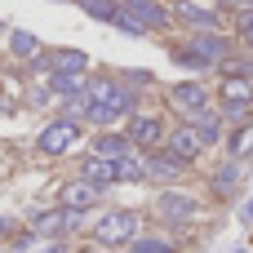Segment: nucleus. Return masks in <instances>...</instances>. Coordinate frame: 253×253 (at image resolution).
<instances>
[{"mask_svg":"<svg viewBox=\"0 0 253 253\" xmlns=\"http://www.w3.org/2000/svg\"><path fill=\"white\" fill-rule=\"evenodd\" d=\"M84 138H89V129H84L80 120H71V116H53V120L40 125V133H36V151H40L44 160H62V156L80 151Z\"/></svg>","mask_w":253,"mask_h":253,"instance_id":"obj_1","label":"nucleus"},{"mask_svg":"<svg viewBox=\"0 0 253 253\" xmlns=\"http://www.w3.org/2000/svg\"><path fill=\"white\" fill-rule=\"evenodd\" d=\"M84 102H98V107L116 111L120 120H129V116L142 107V98H138L120 76H84Z\"/></svg>","mask_w":253,"mask_h":253,"instance_id":"obj_2","label":"nucleus"},{"mask_svg":"<svg viewBox=\"0 0 253 253\" xmlns=\"http://www.w3.org/2000/svg\"><path fill=\"white\" fill-rule=\"evenodd\" d=\"M218 111L231 125L253 120V76H222L218 80Z\"/></svg>","mask_w":253,"mask_h":253,"instance_id":"obj_3","label":"nucleus"},{"mask_svg":"<svg viewBox=\"0 0 253 253\" xmlns=\"http://www.w3.org/2000/svg\"><path fill=\"white\" fill-rule=\"evenodd\" d=\"M173 22H182L187 31H222L227 27V0H178Z\"/></svg>","mask_w":253,"mask_h":253,"instance_id":"obj_4","label":"nucleus"},{"mask_svg":"<svg viewBox=\"0 0 253 253\" xmlns=\"http://www.w3.org/2000/svg\"><path fill=\"white\" fill-rule=\"evenodd\" d=\"M125 133H129V142L138 147V151H156V147H165V133H169V120L160 116V111H133L125 125H120Z\"/></svg>","mask_w":253,"mask_h":253,"instance_id":"obj_5","label":"nucleus"},{"mask_svg":"<svg viewBox=\"0 0 253 253\" xmlns=\"http://www.w3.org/2000/svg\"><path fill=\"white\" fill-rule=\"evenodd\" d=\"M138 231H142V218H138L133 209H107V213L93 222V240H98V245H129Z\"/></svg>","mask_w":253,"mask_h":253,"instance_id":"obj_6","label":"nucleus"},{"mask_svg":"<svg viewBox=\"0 0 253 253\" xmlns=\"http://www.w3.org/2000/svg\"><path fill=\"white\" fill-rule=\"evenodd\" d=\"M160 151L191 169V165L205 156V138H200V129H196V125H187V120H182V125H169V133H165V147H160Z\"/></svg>","mask_w":253,"mask_h":253,"instance_id":"obj_7","label":"nucleus"},{"mask_svg":"<svg viewBox=\"0 0 253 253\" xmlns=\"http://www.w3.org/2000/svg\"><path fill=\"white\" fill-rule=\"evenodd\" d=\"M187 49H191L209 71H218V62L236 53V40H231L227 31H187Z\"/></svg>","mask_w":253,"mask_h":253,"instance_id":"obj_8","label":"nucleus"},{"mask_svg":"<svg viewBox=\"0 0 253 253\" xmlns=\"http://www.w3.org/2000/svg\"><path fill=\"white\" fill-rule=\"evenodd\" d=\"M151 213H156L160 222H191V218L200 213V200H196L191 191H182V187H165V191L151 200Z\"/></svg>","mask_w":253,"mask_h":253,"instance_id":"obj_9","label":"nucleus"},{"mask_svg":"<svg viewBox=\"0 0 253 253\" xmlns=\"http://www.w3.org/2000/svg\"><path fill=\"white\" fill-rule=\"evenodd\" d=\"M169 102H173L178 116H187V111H196V107H209L213 93H209V84H205L200 76H182V80L169 84Z\"/></svg>","mask_w":253,"mask_h":253,"instance_id":"obj_10","label":"nucleus"},{"mask_svg":"<svg viewBox=\"0 0 253 253\" xmlns=\"http://www.w3.org/2000/svg\"><path fill=\"white\" fill-rule=\"evenodd\" d=\"M84 147H89L93 156H102V160H120V156H129V151H138L125 129H93V133L84 138Z\"/></svg>","mask_w":253,"mask_h":253,"instance_id":"obj_11","label":"nucleus"},{"mask_svg":"<svg viewBox=\"0 0 253 253\" xmlns=\"http://www.w3.org/2000/svg\"><path fill=\"white\" fill-rule=\"evenodd\" d=\"M98 200H102V191H98L93 182H84L80 173H76V178H67V182H62V191H58V205H62V209H76V213H89Z\"/></svg>","mask_w":253,"mask_h":253,"instance_id":"obj_12","label":"nucleus"},{"mask_svg":"<svg viewBox=\"0 0 253 253\" xmlns=\"http://www.w3.org/2000/svg\"><path fill=\"white\" fill-rule=\"evenodd\" d=\"M76 227H80V213H76V209H62V205L31 218V231H36V236H67V231H76Z\"/></svg>","mask_w":253,"mask_h":253,"instance_id":"obj_13","label":"nucleus"},{"mask_svg":"<svg viewBox=\"0 0 253 253\" xmlns=\"http://www.w3.org/2000/svg\"><path fill=\"white\" fill-rule=\"evenodd\" d=\"M49 76H84L89 71V53L84 49H44Z\"/></svg>","mask_w":253,"mask_h":253,"instance_id":"obj_14","label":"nucleus"},{"mask_svg":"<svg viewBox=\"0 0 253 253\" xmlns=\"http://www.w3.org/2000/svg\"><path fill=\"white\" fill-rule=\"evenodd\" d=\"M142 165H147V182H178L187 173V165H178L173 156H165L160 147L156 151H142Z\"/></svg>","mask_w":253,"mask_h":253,"instance_id":"obj_15","label":"nucleus"},{"mask_svg":"<svg viewBox=\"0 0 253 253\" xmlns=\"http://www.w3.org/2000/svg\"><path fill=\"white\" fill-rule=\"evenodd\" d=\"M80 178L84 182H93L98 191H107V187H116V160H102V156H84L80 160Z\"/></svg>","mask_w":253,"mask_h":253,"instance_id":"obj_16","label":"nucleus"},{"mask_svg":"<svg viewBox=\"0 0 253 253\" xmlns=\"http://www.w3.org/2000/svg\"><path fill=\"white\" fill-rule=\"evenodd\" d=\"M147 182V165H142V151H129L116 160V187H138Z\"/></svg>","mask_w":253,"mask_h":253,"instance_id":"obj_17","label":"nucleus"},{"mask_svg":"<svg viewBox=\"0 0 253 253\" xmlns=\"http://www.w3.org/2000/svg\"><path fill=\"white\" fill-rule=\"evenodd\" d=\"M227 13H236V31H231L236 49L253 53V4H227Z\"/></svg>","mask_w":253,"mask_h":253,"instance_id":"obj_18","label":"nucleus"},{"mask_svg":"<svg viewBox=\"0 0 253 253\" xmlns=\"http://www.w3.org/2000/svg\"><path fill=\"white\" fill-rule=\"evenodd\" d=\"M227 156H231V160H245V156H253V120H245V125H231V133H227Z\"/></svg>","mask_w":253,"mask_h":253,"instance_id":"obj_19","label":"nucleus"},{"mask_svg":"<svg viewBox=\"0 0 253 253\" xmlns=\"http://www.w3.org/2000/svg\"><path fill=\"white\" fill-rule=\"evenodd\" d=\"M9 36V53L13 58H22V62H31L44 44H40V36H31V31H22V27H13V31H4Z\"/></svg>","mask_w":253,"mask_h":253,"instance_id":"obj_20","label":"nucleus"},{"mask_svg":"<svg viewBox=\"0 0 253 253\" xmlns=\"http://www.w3.org/2000/svg\"><path fill=\"white\" fill-rule=\"evenodd\" d=\"M44 89H49V98L71 102V98H80V93H84V76H49V80H44Z\"/></svg>","mask_w":253,"mask_h":253,"instance_id":"obj_21","label":"nucleus"},{"mask_svg":"<svg viewBox=\"0 0 253 253\" xmlns=\"http://www.w3.org/2000/svg\"><path fill=\"white\" fill-rule=\"evenodd\" d=\"M76 4H80V13H89L93 22H107V27H116V18L125 13L120 0H76Z\"/></svg>","mask_w":253,"mask_h":253,"instance_id":"obj_22","label":"nucleus"},{"mask_svg":"<svg viewBox=\"0 0 253 253\" xmlns=\"http://www.w3.org/2000/svg\"><path fill=\"white\" fill-rule=\"evenodd\" d=\"M236 182H240V160H231V156H227V165H218V169H213V191H218V196H231V191H236Z\"/></svg>","mask_w":253,"mask_h":253,"instance_id":"obj_23","label":"nucleus"},{"mask_svg":"<svg viewBox=\"0 0 253 253\" xmlns=\"http://www.w3.org/2000/svg\"><path fill=\"white\" fill-rule=\"evenodd\" d=\"M169 58H173L182 71H196V76H205V71H209V67H205V62H200L191 49H187V44H173V49H169Z\"/></svg>","mask_w":253,"mask_h":253,"instance_id":"obj_24","label":"nucleus"},{"mask_svg":"<svg viewBox=\"0 0 253 253\" xmlns=\"http://www.w3.org/2000/svg\"><path fill=\"white\" fill-rule=\"evenodd\" d=\"M120 80H125L133 93H142V89H156V71H147V67H129Z\"/></svg>","mask_w":253,"mask_h":253,"instance_id":"obj_25","label":"nucleus"},{"mask_svg":"<svg viewBox=\"0 0 253 253\" xmlns=\"http://www.w3.org/2000/svg\"><path fill=\"white\" fill-rule=\"evenodd\" d=\"M125 253H178V249H173L169 240H156V236H151V240H147V236H133Z\"/></svg>","mask_w":253,"mask_h":253,"instance_id":"obj_26","label":"nucleus"},{"mask_svg":"<svg viewBox=\"0 0 253 253\" xmlns=\"http://www.w3.org/2000/svg\"><path fill=\"white\" fill-rule=\"evenodd\" d=\"M218 71H222V76H253V53H240V58L231 53V58H222Z\"/></svg>","mask_w":253,"mask_h":253,"instance_id":"obj_27","label":"nucleus"},{"mask_svg":"<svg viewBox=\"0 0 253 253\" xmlns=\"http://www.w3.org/2000/svg\"><path fill=\"white\" fill-rule=\"evenodd\" d=\"M4 236H13V218H0V240Z\"/></svg>","mask_w":253,"mask_h":253,"instance_id":"obj_28","label":"nucleus"},{"mask_svg":"<svg viewBox=\"0 0 253 253\" xmlns=\"http://www.w3.org/2000/svg\"><path fill=\"white\" fill-rule=\"evenodd\" d=\"M40 253H67V245H58V240H53V245H44Z\"/></svg>","mask_w":253,"mask_h":253,"instance_id":"obj_29","label":"nucleus"},{"mask_svg":"<svg viewBox=\"0 0 253 253\" xmlns=\"http://www.w3.org/2000/svg\"><path fill=\"white\" fill-rule=\"evenodd\" d=\"M245 222H253V200H249V205H245Z\"/></svg>","mask_w":253,"mask_h":253,"instance_id":"obj_30","label":"nucleus"},{"mask_svg":"<svg viewBox=\"0 0 253 253\" xmlns=\"http://www.w3.org/2000/svg\"><path fill=\"white\" fill-rule=\"evenodd\" d=\"M0 36H4V22H0Z\"/></svg>","mask_w":253,"mask_h":253,"instance_id":"obj_31","label":"nucleus"}]
</instances>
